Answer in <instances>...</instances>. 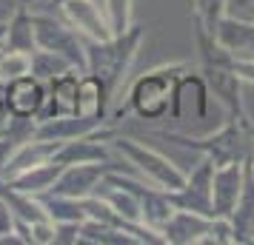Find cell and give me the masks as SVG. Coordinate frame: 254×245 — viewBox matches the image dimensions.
Segmentation results:
<instances>
[{
	"label": "cell",
	"mask_w": 254,
	"mask_h": 245,
	"mask_svg": "<svg viewBox=\"0 0 254 245\" xmlns=\"http://www.w3.org/2000/svg\"><path fill=\"white\" fill-rule=\"evenodd\" d=\"M211 174H214V160L200 157V163L191 171H186V183L177 191H172V202L177 208L214 217V208H211Z\"/></svg>",
	"instance_id": "8"
},
{
	"label": "cell",
	"mask_w": 254,
	"mask_h": 245,
	"mask_svg": "<svg viewBox=\"0 0 254 245\" xmlns=\"http://www.w3.org/2000/svg\"><path fill=\"white\" fill-rule=\"evenodd\" d=\"M146 29L131 23L123 35H112L109 40H86V74H94L106 86V92L117 103L120 92L128 83V71L137 60Z\"/></svg>",
	"instance_id": "1"
},
{
	"label": "cell",
	"mask_w": 254,
	"mask_h": 245,
	"mask_svg": "<svg viewBox=\"0 0 254 245\" xmlns=\"http://www.w3.org/2000/svg\"><path fill=\"white\" fill-rule=\"evenodd\" d=\"M115 163H80V165H63L60 168L58 180H55V186L52 191H58V194H66V197H89L97 191V186L103 183L106 177V168Z\"/></svg>",
	"instance_id": "11"
},
{
	"label": "cell",
	"mask_w": 254,
	"mask_h": 245,
	"mask_svg": "<svg viewBox=\"0 0 254 245\" xmlns=\"http://www.w3.org/2000/svg\"><path fill=\"white\" fill-rule=\"evenodd\" d=\"M37 3H52V0H23V6H37Z\"/></svg>",
	"instance_id": "33"
},
{
	"label": "cell",
	"mask_w": 254,
	"mask_h": 245,
	"mask_svg": "<svg viewBox=\"0 0 254 245\" xmlns=\"http://www.w3.org/2000/svg\"><path fill=\"white\" fill-rule=\"evenodd\" d=\"M71 69H74V66H71L66 57H60L58 51L35 49V51L29 54V74L37 77V80H43V83L55 80V77H60V74H66V71H71Z\"/></svg>",
	"instance_id": "21"
},
{
	"label": "cell",
	"mask_w": 254,
	"mask_h": 245,
	"mask_svg": "<svg viewBox=\"0 0 254 245\" xmlns=\"http://www.w3.org/2000/svg\"><path fill=\"white\" fill-rule=\"evenodd\" d=\"M112 97L106 92V86L94 74H80L77 83V114L83 117H109Z\"/></svg>",
	"instance_id": "18"
},
{
	"label": "cell",
	"mask_w": 254,
	"mask_h": 245,
	"mask_svg": "<svg viewBox=\"0 0 254 245\" xmlns=\"http://www.w3.org/2000/svg\"><path fill=\"white\" fill-rule=\"evenodd\" d=\"M197 71L206 80L208 94L226 108V117H234L240 123H252V114L243 100V80L237 77V71L229 66H197Z\"/></svg>",
	"instance_id": "6"
},
{
	"label": "cell",
	"mask_w": 254,
	"mask_h": 245,
	"mask_svg": "<svg viewBox=\"0 0 254 245\" xmlns=\"http://www.w3.org/2000/svg\"><path fill=\"white\" fill-rule=\"evenodd\" d=\"M106 20L112 26V35H123L134 23V0H100Z\"/></svg>",
	"instance_id": "22"
},
{
	"label": "cell",
	"mask_w": 254,
	"mask_h": 245,
	"mask_svg": "<svg viewBox=\"0 0 254 245\" xmlns=\"http://www.w3.org/2000/svg\"><path fill=\"white\" fill-rule=\"evenodd\" d=\"M208 225H211V217H206V214L174 208V214L160 228V234L166 245H200V240L208 234Z\"/></svg>",
	"instance_id": "13"
},
{
	"label": "cell",
	"mask_w": 254,
	"mask_h": 245,
	"mask_svg": "<svg viewBox=\"0 0 254 245\" xmlns=\"http://www.w3.org/2000/svg\"><path fill=\"white\" fill-rule=\"evenodd\" d=\"M60 143L55 140H40V137H29V140L17 143V148H14L12 160L6 165V171L0 180H9V177L20 174L26 168H32V165H40V163H49V160H55V151H58Z\"/></svg>",
	"instance_id": "16"
},
{
	"label": "cell",
	"mask_w": 254,
	"mask_h": 245,
	"mask_svg": "<svg viewBox=\"0 0 254 245\" xmlns=\"http://www.w3.org/2000/svg\"><path fill=\"white\" fill-rule=\"evenodd\" d=\"M189 63H169V66H157V69L140 74L137 80H131L126 92V105L120 108V114L134 111L140 120H160L169 114L174 97V83L177 77L189 71Z\"/></svg>",
	"instance_id": "2"
},
{
	"label": "cell",
	"mask_w": 254,
	"mask_h": 245,
	"mask_svg": "<svg viewBox=\"0 0 254 245\" xmlns=\"http://www.w3.org/2000/svg\"><path fill=\"white\" fill-rule=\"evenodd\" d=\"M60 168H63L60 163L49 160V163L32 165V168H26V171H20V174L9 177L6 183H9L12 188H17V191H26V194L40 197V194L52 191V186H55V180H58V174H60Z\"/></svg>",
	"instance_id": "19"
},
{
	"label": "cell",
	"mask_w": 254,
	"mask_h": 245,
	"mask_svg": "<svg viewBox=\"0 0 254 245\" xmlns=\"http://www.w3.org/2000/svg\"><path fill=\"white\" fill-rule=\"evenodd\" d=\"M55 245H80V222H55Z\"/></svg>",
	"instance_id": "26"
},
{
	"label": "cell",
	"mask_w": 254,
	"mask_h": 245,
	"mask_svg": "<svg viewBox=\"0 0 254 245\" xmlns=\"http://www.w3.org/2000/svg\"><path fill=\"white\" fill-rule=\"evenodd\" d=\"M223 14H231V17L252 20V23H254V0H226Z\"/></svg>",
	"instance_id": "27"
},
{
	"label": "cell",
	"mask_w": 254,
	"mask_h": 245,
	"mask_svg": "<svg viewBox=\"0 0 254 245\" xmlns=\"http://www.w3.org/2000/svg\"><path fill=\"white\" fill-rule=\"evenodd\" d=\"M246 174L252 177V183H254V154H249V160H246Z\"/></svg>",
	"instance_id": "32"
},
{
	"label": "cell",
	"mask_w": 254,
	"mask_h": 245,
	"mask_svg": "<svg viewBox=\"0 0 254 245\" xmlns=\"http://www.w3.org/2000/svg\"><path fill=\"white\" fill-rule=\"evenodd\" d=\"M6 114V80H0V117Z\"/></svg>",
	"instance_id": "31"
},
{
	"label": "cell",
	"mask_w": 254,
	"mask_h": 245,
	"mask_svg": "<svg viewBox=\"0 0 254 245\" xmlns=\"http://www.w3.org/2000/svg\"><path fill=\"white\" fill-rule=\"evenodd\" d=\"M29 243L32 245H55V220L29 222Z\"/></svg>",
	"instance_id": "25"
},
{
	"label": "cell",
	"mask_w": 254,
	"mask_h": 245,
	"mask_svg": "<svg viewBox=\"0 0 254 245\" xmlns=\"http://www.w3.org/2000/svg\"><path fill=\"white\" fill-rule=\"evenodd\" d=\"M40 202L46 208L49 220H55V222H83L86 220L83 202L77 197H66V194H58V191H46V194H40Z\"/></svg>",
	"instance_id": "20"
},
{
	"label": "cell",
	"mask_w": 254,
	"mask_h": 245,
	"mask_svg": "<svg viewBox=\"0 0 254 245\" xmlns=\"http://www.w3.org/2000/svg\"><path fill=\"white\" fill-rule=\"evenodd\" d=\"M106 126V117H83V114H60V117H46L37 120L35 137L40 140H55V143H66L74 137H86L94 134Z\"/></svg>",
	"instance_id": "12"
},
{
	"label": "cell",
	"mask_w": 254,
	"mask_h": 245,
	"mask_svg": "<svg viewBox=\"0 0 254 245\" xmlns=\"http://www.w3.org/2000/svg\"><path fill=\"white\" fill-rule=\"evenodd\" d=\"M3 35H6V23H0V51H3Z\"/></svg>",
	"instance_id": "34"
},
{
	"label": "cell",
	"mask_w": 254,
	"mask_h": 245,
	"mask_svg": "<svg viewBox=\"0 0 254 245\" xmlns=\"http://www.w3.org/2000/svg\"><path fill=\"white\" fill-rule=\"evenodd\" d=\"M49 6H58L60 17L83 40H109L112 37V26L106 20L100 0H52Z\"/></svg>",
	"instance_id": "7"
},
{
	"label": "cell",
	"mask_w": 254,
	"mask_h": 245,
	"mask_svg": "<svg viewBox=\"0 0 254 245\" xmlns=\"http://www.w3.org/2000/svg\"><path fill=\"white\" fill-rule=\"evenodd\" d=\"M32 23H35L37 49L58 51L60 57H66L80 74H86V40L66 20H55L49 14H32Z\"/></svg>",
	"instance_id": "5"
},
{
	"label": "cell",
	"mask_w": 254,
	"mask_h": 245,
	"mask_svg": "<svg viewBox=\"0 0 254 245\" xmlns=\"http://www.w3.org/2000/svg\"><path fill=\"white\" fill-rule=\"evenodd\" d=\"M211 35L234 57H254V23L252 20H240V17L223 14L214 23Z\"/></svg>",
	"instance_id": "14"
},
{
	"label": "cell",
	"mask_w": 254,
	"mask_h": 245,
	"mask_svg": "<svg viewBox=\"0 0 254 245\" xmlns=\"http://www.w3.org/2000/svg\"><path fill=\"white\" fill-rule=\"evenodd\" d=\"M231 69L237 71V77L243 83H254V57H234Z\"/></svg>",
	"instance_id": "29"
},
{
	"label": "cell",
	"mask_w": 254,
	"mask_h": 245,
	"mask_svg": "<svg viewBox=\"0 0 254 245\" xmlns=\"http://www.w3.org/2000/svg\"><path fill=\"white\" fill-rule=\"evenodd\" d=\"M46 105V83L23 74L6 83V111L12 117H32L37 120Z\"/></svg>",
	"instance_id": "10"
},
{
	"label": "cell",
	"mask_w": 254,
	"mask_h": 245,
	"mask_svg": "<svg viewBox=\"0 0 254 245\" xmlns=\"http://www.w3.org/2000/svg\"><path fill=\"white\" fill-rule=\"evenodd\" d=\"M112 151L120 154V160H123L140 180H146L149 186H157V188H163V191H177V188L186 183V171L174 163V160H169L166 154H160L157 148H151L146 143L134 140V137L115 134Z\"/></svg>",
	"instance_id": "3"
},
{
	"label": "cell",
	"mask_w": 254,
	"mask_h": 245,
	"mask_svg": "<svg viewBox=\"0 0 254 245\" xmlns=\"http://www.w3.org/2000/svg\"><path fill=\"white\" fill-rule=\"evenodd\" d=\"M29 74V54L26 51H0V80H14Z\"/></svg>",
	"instance_id": "23"
},
{
	"label": "cell",
	"mask_w": 254,
	"mask_h": 245,
	"mask_svg": "<svg viewBox=\"0 0 254 245\" xmlns=\"http://www.w3.org/2000/svg\"><path fill=\"white\" fill-rule=\"evenodd\" d=\"M166 140L180 143L186 148H194L203 157H211L214 165L220 163H231V160H249L252 154V137H254V126L252 123H240L234 117H226V123L217 131H211L206 137H189V134H163Z\"/></svg>",
	"instance_id": "4"
},
{
	"label": "cell",
	"mask_w": 254,
	"mask_h": 245,
	"mask_svg": "<svg viewBox=\"0 0 254 245\" xmlns=\"http://www.w3.org/2000/svg\"><path fill=\"white\" fill-rule=\"evenodd\" d=\"M12 228H14V214L9 208V202L3 199V194H0V234L12 231Z\"/></svg>",
	"instance_id": "30"
},
{
	"label": "cell",
	"mask_w": 254,
	"mask_h": 245,
	"mask_svg": "<svg viewBox=\"0 0 254 245\" xmlns=\"http://www.w3.org/2000/svg\"><path fill=\"white\" fill-rule=\"evenodd\" d=\"M200 245H237V240H234V225H231V217H211L208 234L200 240Z\"/></svg>",
	"instance_id": "24"
},
{
	"label": "cell",
	"mask_w": 254,
	"mask_h": 245,
	"mask_svg": "<svg viewBox=\"0 0 254 245\" xmlns=\"http://www.w3.org/2000/svg\"><path fill=\"white\" fill-rule=\"evenodd\" d=\"M14 148H17V140H12L9 134H3V131H0V177H3L6 165H9V160H12Z\"/></svg>",
	"instance_id": "28"
},
{
	"label": "cell",
	"mask_w": 254,
	"mask_h": 245,
	"mask_svg": "<svg viewBox=\"0 0 254 245\" xmlns=\"http://www.w3.org/2000/svg\"><path fill=\"white\" fill-rule=\"evenodd\" d=\"M243 188H246V160H231V163L214 165V174H211L214 217H231V211L240 202Z\"/></svg>",
	"instance_id": "9"
},
{
	"label": "cell",
	"mask_w": 254,
	"mask_h": 245,
	"mask_svg": "<svg viewBox=\"0 0 254 245\" xmlns=\"http://www.w3.org/2000/svg\"><path fill=\"white\" fill-rule=\"evenodd\" d=\"M37 49L35 43V23L29 6H17V12L6 20V35H3V51H26L32 54Z\"/></svg>",
	"instance_id": "17"
},
{
	"label": "cell",
	"mask_w": 254,
	"mask_h": 245,
	"mask_svg": "<svg viewBox=\"0 0 254 245\" xmlns=\"http://www.w3.org/2000/svg\"><path fill=\"white\" fill-rule=\"evenodd\" d=\"M77 83H80V71H66L55 80L46 83V105L37 120L46 117H60V114H77Z\"/></svg>",
	"instance_id": "15"
}]
</instances>
